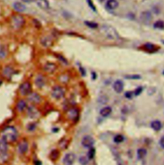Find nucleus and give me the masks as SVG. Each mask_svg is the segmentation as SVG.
Returning a JSON list of instances; mask_svg holds the SVG:
<instances>
[{"label":"nucleus","mask_w":164,"mask_h":165,"mask_svg":"<svg viewBox=\"0 0 164 165\" xmlns=\"http://www.w3.org/2000/svg\"><path fill=\"white\" fill-rule=\"evenodd\" d=\"M2 138L8 143H12L17 139L18 133L14 127H8L2 132Z\"/></svg>","instance_id":"obj_1"},{"label":"nucleus","mask_w":164,"mask_h":165,"mask_svg":"<svg viewBox=\"0 0 164 165\" xmlns=\"http://www.w3.org/2000/svg\"><path fill=\"white\" fill-rule=\"evenodd\" d=\"M103 33L108 39L112 40H117L119 38V36L115 29L109 25H103L101 28Z\"/></svg>","instance_id":"obj_2"},{"label":"nucleus","mask_w":164,"mask_h":165,"mask_svg":"<svg viewBox=\"0 0 164 165\" xmlns=\"http://www.w3.org/2000/svg\"><path fill=\"white\" fill-rule=\"evenodd\" d=\"M25 23V18L22 15L17 14L12 17V25L15 29H20Z\"/></svg>","instance_id":"obj_3"},{"label":"nucleus","mask_w":164,"mask_h":165,"mask_svg":"<svg viewBox=\"0 0 164 165\" xmlns=\"http://www.w3.org/2000/svg\"><path fill=\"white\" fill-rule=\"evenodd\" d=\"M64 90L60 86H55L51 91L52 97L55 99H60L64 96Z\"/></svg>","instance_id":"obj_4"},{"label":"nucleus","mask_w":164,"mask_h":165,"mask_svg":"<svg viewBox=\"0 0 164 165\" xmlns=\"http://www.w3.org/2000/svg\"><path fill=\"white\" fill-rule=\"evenodd\" d=\"M31 86L30 82H26L21 85L19 87V93L21 95H28L31 93Z\"/></svg>","instance_id":"obj_5"},{"label":"nucleus","mask_w":164,"mask_h":165,"mask_svg":"<svg viewBox=\"0 0 164 165\" xmlns=\"http://www.w3.org/2000/svg\"><path fill=\"white\" fill-rule=\"evenodd\" d=\"M94 144V140L91 135H85L81 140V145L85 148H92Z\"/></svg>","instance_id":"obj_6"},{"label":"nucleus","mask_w":164,"mask_h":165,"mask_svg":"<svg viewBox=\"0 0 164 165\" xmlns=\"http://www.w3.org/2000/svg\"><path fill=\"white\" fill-rule=\"evenodd\" d=\"M140 18H141V20L142 23L147 25V24H149L151 22L153 16L151 13L149 11H144L141 13Z\"/></svg>","instance_id":"obj_7"},{"label":"nucleus","mask_w":164,"mask_h":165,"mask_svg":"<svg viewBox=\"0 0 164 165\" xmlns=\"http://www.w3.org/2000/svg\"><path fill=\"white\" fill-rule=\"evenodd\" d=\"M75 161V155L73 153H68L63 159V163L64 165H73Z\"/></svg>","instance_id":"obj_8"},{"label":"nucleus","mask_w":164,"mask_h":165,"mask_svg":"<svg viewBox=\"0 0 164 165\" xmlns=\"http://www.w3.org/2000/svg\"><path fill=\"white\" fill-rule=\"evenodd\" d=\"M27 114L28 116L30 117V118L32 119L37 118L39 115V111H37V109L32 105L29 106L27 108Z\"/></svg>","instance_id":"obj_9"},{"label":"nucleus","mask_w":164,"mask_h":165,"mask_svg":"<svg viewBox=\"0 0 164 165\" xmlns=\"http://www.w3.org/2000/svg\"><path fill=\"white\" fill-rule=\"evenodd\" d=\"M28 99L30 102L33 103H39L41 101V97L37 93H30L28 95Z\"/></svg>","instance_id":"obj_10"},{"label":"nucleus","mask_w":164,"mask_h":165,"mask_svg":"<svg viewBox=\"0 0 164 165\" xmlns=\"http://www.w3.org/2000/svg\"><path fill=\"white\" fill-rule=\"evenodd\" d=\"M113 88L114 91L117 93H122L124 89V83L121 80H116L113 85Z\"/></svg>","instance_id":"obj_11"},{"label":"nucleus","mask_w":164,"mask_h":165,"mask_svg":"<svg viewBox=\"0 0 164 165\" xmlns=\"http://www.w3.org/2000/svg\"><path fill=\"white\" fill-rule=\"evenodd\" d=\"M8 148H9V147H8V142L2 138L1 140H0V154L3 156L7 154Z\"/></svg>","instance_id":"obj_12"},{"label":"nucleus","mask_w":164,"mask_h":165,"mask_svg":"<svg viewBox=\"0 0 164 165\" xmlns=\"http://www.w3.org/2000/svg\"><path fill=\"white\" fill-rule=\"evenodd\" d=\"M119 7L117 0H107L106 3V7L109 10H115Z\"/></svg>","instance_id":"obj_13"},{"label":"nucleus","mask_w":164,"mask_h":165,"mask_svg":"<svg viewBox=\"0 0 164 165\" xmlns=\"http://www.w3.org/2000/svg\"><path fill=\"white\" fill-rule=\"evenodd\" d=\"M3 76L7 78H10L12 76L13 74H14V70L10 66H6L3 71Z\"/></svg>","instance_id":"obj_14"},{"label":"nucleus","mask_w":164,"mask_h":165,"mask_svg":"<svg viewBox=\"0 0 164 165\" xmlns=\"http://www.w3.org/2000/svg\"><path fill=\"white\" fill-rule=\"evenodd\" d=\"M28 150V143L26 142L20 143L18 145V152L20 154H25Z\"/></svg>","instance_id":"obj_15"},{"label":"nucleus","mask_w":164,"mask_h":165,"mask_svg":"<svg viewBox=\"0 0 164 165\" xmlns=\"http://www.w3.org/2000/svg\"><path fill=\"white\" fill-rule=\"evenodd\" d=\"M67 115L69 118L71 119V120H76L79 116V112L76 109H71L68 111Z\"/></svg>","instance_id":"obj_16"},{"label":"nucleus","mask_w":164,"mask_h":165,"mask_svg":"<svg viewBox=\"0 0 164 165\" xmlns=\"http://www.w3.org/2000/svg\"><path fill=\"white\" fill-rule=\"evenodd\" d=\"M35 84L39 88H42L45 85V78L44 77L39 74L36 77L35 80Z\"/></svg>","instance_id":"obj_17"},{"label":"nucleus","mask_w":164,"mask_h":165,"mask_svg":"<svg viewBox=\"0 0 164 165\" xmlns=\"http://www.w3.org/2000/svg\"><path fill=\"white\" fill-rule=\"evenodd\" d=\"M44 71L47 73H51L57 70V66L53 63H47L44 67Z\"/></svg>","instance_id":"obj_18"},{"label":"nucleus","mask_w":164,"mask_h":165,"mask_svg":"<svg viewBox=\"0 0 164 165\" xmlns=\"http://www.w3.org/2000/svg\"><path fill=\"white\" fill-rule=\"evenodd\" d=\"M13 7H14L15 10H16L17 12H23L25 11L26 9L25 5H24L20 2H15L13 4Z\"/></svg>","instance_id":"obj_19"},{"label":"nucleus","mask_w":164,"mask_h":165,"mask_svg":"<svg viewBox=\"0 0 164 165\" xmlns=\"http://www.w3.org/2000/svg\"><path fill=\"white\" fill-rule=\"evenodd\" d=\"M112 109L110 107H105L100 111V114L103 117H107L112 113Z\"/></svg>","instance_id":"obj_20"},{"label":"nucleus","mask_w":164,"mask_h":165,"mask_svg":"<svg viewBox=\"0 0 164 165\" xmlns=\"http://www.w3.org/2000/svg\"><path fill=\"white\" fill-rule=\"evenodd\" d=\"M151 128L155 130V131H159V130H160V129H162V125L160 121L155 120L151 123Z\"/></svg>","instance_id":"obj_21"},{"label":"nucleus","mask_w":164,"mask_h":165,"mask_svg":"<svg viewBox=\"0 0 164 165\" xmlns=\"http://www.w3.org/2000/svg\"><path fill=\"white\" fill-rule=\"evenodd\" d=\"M144 48L147 52H153L157 51V47L152 43H146L144 45Z\"/></svg>","instance_id":"obj_22"},{"label":"nucleus","mask_w":164,"mask_h":165,"mask_svg":"<svg viewBox=\"0 0 164 165\" xmlns=\"http://www.w3.org/2000/svg\"><path fill=\"white\" fill-rule=\"evenodd\" d=\"M37 3L41 9L43 10H46L49 8V3L47 0H37Z\"/></svg>","instance_id":"obj_23"},{"label":"nucleus","mask_w":164,"mask_h":165,"mask_svg":"<svg viewBox=\"0 0 164 165\" xmlns=\"http://www.w3.org/2000/svg\"><path fill=\"white\" fill-rule=\"evenodd\" d=\"M137 158L139 159H142L147 155V150L145 148H139L137 152Z\"/></svg>","instance_id":"obj_24"},{"label":"nucleus","mask_w":164,"mask_h":165,"mask_svg":"<svg viewBox=\"0 0 164 165\" xmlns=\"http://www.w3.org/2000/svg\"><path fill=\"white\" fill-rule=\"evenodd\" d=\"M26 107V103L24 100H19L17 103V109L19 112H23Z\"/></svg>","instance_id":"obj_25"},{"label":"nucleus","mask_w":164,"mask_h":165,"mask_svg":"<svg viewBox=\"0 0 164 165\" xmlns=\"http://www.w3.org/2000/svg\"><path fill=\"white\" fill-rule=\"evenodd\" d=\"M154 28L156 29H159V30H163L164 29V22L163 21H157L155 22L154 25Z\"/></svg>","instance_id":"obj_26"},{"label":"nucleus","mask_w":164,"mask_h":165,"mask_svg":"<svg viewBox=\"0 0 164 165\" xmlns=\"http://www.w3.org/2000/svg\"><path fill=\"white\" fill-rule=\"evenodd\" d=\"M7 50L5 47L3 45H0V58H3L7 56Z\"/></svg>","instance_id":"obj_27"},{"label":"nucleus","mask_w":164,"mask_h":165,"mask_svg":"<svg viewBox=\"0 0 164 165\" xmlns=\"http://www.w3.org/2000/svg\"><path fill=\"white\" fill-rule=\"evenodd\" d=\"M124 140V138L123 135H121V134H117L113 138V141H114V142L116 143H122Z\"/></svg>","instance_id":"obj_28"},{"label":"nucleus","mask_w":164,"mask_h":165,"mask_svg":"<svg viewBox=\"0 0 164 165\" xmlns=\"http://www.w3.org/2000/svg\"><path fill=\"white\" fill-rule=\"evenodd\" d=\"M42 44L44 46H49L51 44V40L49 37H45L44 39L42 40Z\"/></svg>","instance_id":"obj_29"},{"label":"nucleus","mask_w":164,"mask_h":165,"mask_svg":"<svg viewBox=\"0 0 164 165\" xmlns=\"http://www.w3.org/2000/svg\"><path fill=\"white\" fill-rule=\"evenodd\" d=\"M79 162L81 165H87L89 163V158L85 156H81L79 159Z\"/></svg>","instance_id":"obj_30"},{"label":"nucleus","mask_w":164,"mask_h":165,"mask_svg":"<svg viewBox=\"0 0 164 165\" xmlns=\"http://www.w3.org/2000/svg\"><path fill=\"white\" fill-rule=\"evenodd\" d=\"M85 25L87 26H89V27L91 28H97V26H98V25H97V23L92 22V21H85Z\"/></svg>","instance_id":"obj_31"},{"label":"nucleus","mask_w":164,"mask_h":165,"mask_svg":"<svg viewBox=\"0 0 164 165\" xmlns=\"http://www.w3.org/2000/svg\"><path fill=\"white\" fill-rule=\"evenodd\" d=\"M96 150H95V149L93 148V147H92V148H90V150L89 151V152H88V158L89 159H92L94 158V156H95V152Z\"/></svg>","instance_id":"obj_32"},{"label":"nucleus","mask_w":164,"mask_h":165,"mask_svg":"<svg viewBox=\"0 0 164 165\" xmlns=\"http://www.w3.org/2000/svg\"><path fill=\"white\" fill-rule=\"evenodd\" d=\"M125 78L131 80H137L141 78V76H140L139 74H131V75H126Z\"/></svg>","instance_id":"obj_33"},{"label":"nucleus","mask_w":164,"mask_h":165,"mask_svg":"<svg viewBox=\"0 0 164 165\" xmlns=\"http://www.w3.org/2000/svg\"><path fill=\"white\" fill-rule=\"evenodd\" d=\"M143 91V88H142V87H137V88L135 90V91L133 92L134 93V95L135 96H139V95L141 94V93Z\"/></svg>","instance_id":"obj_34"},{"label":"nucleus","mask_w":164,"mask_h":165,"mask_svg":"<svg viewBox=\"0 0 164 165\" xmlns=\"http://www.w3.org/2000/svg\"><path fill=\"white\" fill-rule=\"evenodd\" d=\"M133 95L134 93L133 92H131V91H128L125 93V97L128 98V99H131V98H133Z\"/></svg>","instance_id":"obj_35"},{"label":"nucleus","mask_w":164,"mask_h":165,"mask_svg":"<svg viewBox=\"0 0 164 165\" xmlns=\"http://www.w3.org/2000/svg\"><path fill=\"white\" fill-rule=\"evenodd\" d=\"M35 127H36L35 124H34V123H31V124L29 125H28V129L29 130H30V131H33V130H35Z\"/></svg>","instance_id":"obj_36"},{"label":"nucleus","mask_w":164,"mask_h":165,"mask_svg":"<svg viewBox=\"0 0 164 165\" xmlns=\"http://www.w3.org/2000/svg\"><path fill=\"white\" fill-rule=\"evenodd\" d=\"M87 1H88L89 7H91V9L94 10V11H96V7H94L93 3H92V1H91V0H87Z\"/></svg>","instance_id":"obj_37"},{"label":"nucleus","mask_w":164,"mask_h":165,"mask_svg":"<svg viewBox=\"0 0 164 165\" xmlns=\"http://www.w3.org/2000/svg\"><path fill=\"white\" fill-rule=\"evenodd\" d=\"M159 143H160V147H162V148H164V135L160 138Z\"/></svg>","instance_id":"obj_38"},{"label":"nucleus","mask_w":164,"mask_h":165,"mask_svg":"<svg viewBox=\"0 0 164 165\" xmlns=\"http://www.w3.org/2000/svg\"><path fill=\"white\" fill-rule=\"evenodd\" d=\"M23 2H25V3H31V2H33L35 1V0H22Z\"/></svg>","instance_id":"obj_39"},{"label":"nucleus","mask_w":164,"mask_h":165,"mask_svg":"<svg viewBox=\"0 0 164 165\" xmlns=\"http://www.w3.org/2000/svg\"><path fill=\"white\" fill-rule=\"evenodd\" d=\"M163 74L164 75V71H163Z\"/></svg>","instance_id":"obj_40"}]
</instances>
